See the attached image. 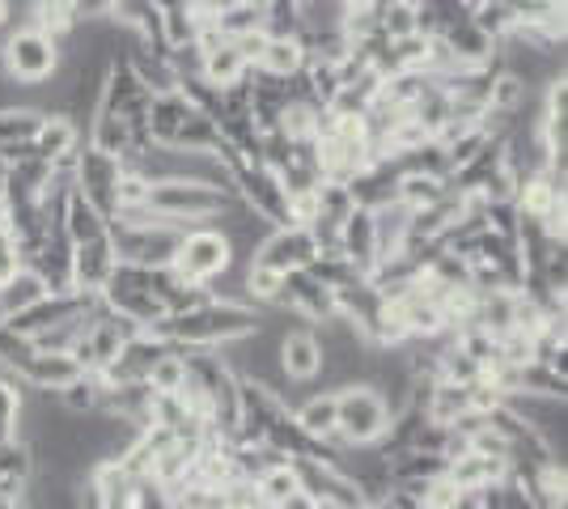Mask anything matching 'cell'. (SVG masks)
Segmentation results:
<instances>
[{"mask_svg":"<svg viewBox=\"0 0 568 509\" xmlns=\"http://www.w3.org/2000/svg\"><path fill=\"white\" fill-rule=\"evenodd\" d=\"M339 255H344L361 276H369V272L378 267V238H374V213H369V208L356 204L353 213L344 217V225H339Z\"/></svg>","mask_w":568,"mask_h":509,"instance_id":"12","label":"cell"},{"mask_svg":"<svg viewBox=\"0 0 568 509\" xmlns=\"http://www.w3.org/2000/svg\"><path fill=\"white\" fill-rule=\"evenodd\" d=\"M209 26H213L221 39L255 34V30H263V4L260 0H237V4H230V9L209 13Z\"/></svg>","mask_w":568,"mask_h":509,"instance_id":"22","label":"cell"},{"mask_svg":"<svg viewBox=\"0 0 568 509\" xmlns=\"http://www.w3.org/2000/svg\"><path fill=\"white\" fill-rule=\"evenodd\" d=\"M77 22H81V0H30V22L26 26L48 30L60 43L77 30Z\"/></svg>","mask_w":568,"mask_h":509,"instance_id":"21","label":"cell"},{"mask_svg":"<svg viewBox=\"0 0 568 509\" xmlns=\"http://www.w3.org/2000/svg\"><path fill=\"white\" fill-rule=\"evenodd\" d=\"M0 509H22V497H13V492L0 488Z\"/></svg>","mask_w":568,"mask_h":509,"instance_id":"39","label":"cell"},{"mask_svg":"<svg viewBox=\"0 0 568 509\" xmlns=\"http://www.w3.org/2000/svg\"><path fill=\"white\" fill-rule=\"evenodd\" d=\"M297 30H302V0H263L267 39H297Z\"/></svg>","mask_w":568,"mask_h":509,"instance_id":"29","label":"cell"},{"mask_svg":"<svg viewBox=\"0 0 568 509\" xmlns=\"http://www.w3.org/2000/svg\"><path fill=\"white\" fill-rule=\"evenodd\" d=\"M60 60H64L60 39H51L48 30H39V26H13L0 39V73L9 77L13 85H30V90L48 85L55 69H60Z\"/></svg>","mask_w":568,"mask_h":509,"instance_id":"3","label":"cell"},{"mask_svg":"<svg viewBox=\"0 0 568 509\" xmlns=\"http://www.w3.org/2000/svg\"><path fill=\"white\" fill-rule=\"evenodd\" d=\"M43 293H48L43 276H39L34 267H18V272L0 285V311H4V318L18 315V311H26V306H34Z\"/></svg>","mask_w":568,"mask_h":509,"instance_id":"23","label":"cell"},{"mask_svg":"<svg viewBox=\"0 0 568 509\" xmlns=\"http://www.w3.org/2000/svg\"><path fill=\"white\" fill-rule=\"evenodd\" d=\"M471 22L493 39V43H500L514 26H518V9L509 4V0H479L471 9Z\"/></svg>","mask_w":568,"mask_h":509,"instance_id":"30","label":"cell"},{"mask_svg":"<svg viewBox=\"0 0 568 509\" xmlns=\"http://www.w3.org/2000/svg\"><path fill=\"white\" fill-rule=\"evenodd\" d=\"M85 145L102 149V153H111V157H128L132 153V123L123 120L119 111H106V106H94V115H90V141Z\"/></svg>","mask_w":568,"mask_h":509,"instance_id":"17","label":"cell"},{"mask_svg":"<svg viewBox=\"0 0 568 509\" xmlns=\"http://www.w3.org/2000/svg\"><path fill=\"white\" fill-rule=\"evenodd\" d=\"M390 404L382 399L378 387L369 383H348V387L335 390V429L344 434L348 446H369L386 434L390 425Z\"/></svg>","mask_w":568,"mask_h":509,"instance_id":"5","label":"cell"},{"mask_svg":"<svg viewBox=\"0 0 568 509\" xmlns=\"http://www.w3.org/2000/svg\"><path fill=\"white\" fill-rule=\"evenodd\" d=\"M183 378H187V357H183V348H179V344H170L166 353L149 365V374H144V383H149L153 395H170V390H179L183 387Z\"/></svg>","mask_w":568,"mask_h":509,"instance_id":"27","label":"cell"},{"mask_svg":"<svg viewBox=\"0 0 568 509\" xmlns=\"http://www.w3.org/2000/svg\"><path fill=\"white\" fill-rule=\"evenodd\" d=\"M450 192V179H433V174H399V187H395V200H403L412 213L416 208H428V204H437L442 195Z\"/></svg>","mask_w":568,"mask_h":509,"instance_id":"26","label":"cell"},{"mask_svg":"<svg viewBox=\"0 0 568 509\" xmlns=\"http://www.w3.org/2000/svg\"><path fill=\"white\" fill-rule=\"evenodd\" d=\"M276 509H314V497H310V492H302V488H297V492H288V497H284L281 506Z\"/></svg>","mask_w":568,"mask_h":509,"instance_id":"38","label":"cell"},{"mask_svg":"<svg viewBox=\"0 0 568 509\" xmlns=\"http://www.w3.org/2000/svg\"><path fill=\"white\" fill-rule=\"evenodd\" d=\"M260 315H263L260 306L209 297L204 306H195L187 315H174L170 344H179V348H216V344L251 336L260 327Z\"/></svg>","mask_w":568,"mask_h":509,"instance_id":"1","label":"cell"},{"mask_svg":"<svg viewBox=\"0 0 568 509\" xmlns=\"http://www.w3.org/2000/svg\"><path fill=\"white\" fill-rule=\"evenodd\" d=\"M314 509H339L335 501H314Z\"/></svg>","mask_w":568,"mask_h":509,"instance_id":"40","label":"cell"},{"mask_svg":"<svg viewBox=\"0 0 568 509\" xmlns=\"http://www.w3.org/2000/svg\"><path fill=\"white\" fill-rule=\"evenodd\" d=\"M234 264V246L225 238V230L204 221V225H187L179 251L170 259V272L183 281V285H213L225 267Z\"/></svg>","mask_w":568,"mask_h":509,"instance_id":"4","label":"cell"},{"mask_svg":"<svg viewBox=\"0 0 568 509\" xmlns=\"http://www.w3.org/2000/svg\"><path fill=\"white\" fill-rule=\"evenodd\" d=\"M293 420L306 429L310 437H327L335 429V390H318L306 404L293 408Z\"/></svg>","mask_w":568,"mask_h":509,"instance_id":"28","label":"cell"},{"mask_svg":"<svg viewBox=\"0 0 568 509\" xmlns=\"http://www.w3.org/2000/svg\"><path fill=\"white\" fill-rule=\"evenodd\" d=\"M119 267V255L111 238H90V243L72 246V293H85V297H98V293L111 285Z\"/></svg>","mask_w":568,"mask_h":509,"instance_id":"9","label":"cell"},{"mask_svg":"<svg viewBox=\"0 0 568 509\" xmlns=\"http://www.w3.org/2000/svg\"><path fill=\"white\" fill-rule=\"evenodd\" d=\"M43 123L39 106H0V145H13V141H34Z\"/></svg>","mask_w":568,"mask_h":509,"instance_id":"31","label":"cell"},{"mask_svg":"<svg viewBox=\"0 0 568 509\" xmlns=\"http://www.w3.org/2000/svg\"><path fill=\"white\" fill-rule=\"evenodd\" d=\"M467 492L454 485L450 476H433L425 488H420V497H416V506L420 509H454L458 501H463Z\"/></svg>","mask_w":568,"mask_h":509,"instance_id":"34","label":"cell"},{"mask_svg":"<svg viewBox=\"0 0 568 509\" xmlns=\"http://www.w3.org/2000/svg\"><path fill=\"white\" fill-rule=\"evenodd\" d=\"M132 509H174V492L166 485H158L153 476H136V485H132Z\"/></svg>","mask_w":568,"mask_h":509,"instance_id":"35","label":"cell"},{"mask_svg":"<svg viewBox=\"0 0 568 509\" xmlns=\"http://www.w3.org/2000/svg\"><path fill=\"white\" fill-rule=\"evenodd\" d=\"M242 289H246V302H251V306L267 311V306H276V302H281L284 272L260 264V259H246V272H242Z\"/></svg>","mask_w":568,"mask_h":509,"instance_id":"24","label":"cell"},{"mask_svg":"<svg viewBox=\"0 0 568 509\" xmlns=\"http://www.w3.org/2000/svg\"><path fill=\"white\" fill-rule=\"evenodd\" d=\"M276 362H281L284 383H318L323 369V344L314 336V327H293L276 339Z\"/></svg>","mask_w":568,"mask_h":509,"instance_id":"10","label":"cell"},{"mask_svg":"<svg viewBox=\"0 0 568 509\" xmlns=\"http://www.w3.org/2000/svg\"><path fill=\"white\" fill-rule=\"evenodd\" d=\"M30 145H34V157H43V162L72 157L81 149V123L72 120V115H64V111H51V115H43Z\"/></svg>","mask_w":568,"mask_h":509,"instance_id":"14","label":"cell"},{"mask_svg":"<svg viewBox=\"0 0 568 509\" xmlns=\"http://www.w3.org/2000/svg\"><path fill=\"white\" fill-rule=\"evenodd\" d=\"M191 111H195V106H191L179 90H170V94H153V106H149V141H153V145H170V141H174V132L183 128V120H187Z\"/></svg>","mask_w":568,"mask_h":509,"instance_id":"18","label":"cell"},{"mask_svg":"<svg viewBox=\"0 0 568 509\" xmlns=\"http://www.w3.org/2000/svg\"><path fill=\"white\" fill-rule=\"evenodd\" d=\"M255 488H260L263 506H281L288 492H297V471H293V462H276V467H267L260 480H255Z\"/></svg>","mask_w":568,"mask_h":509,"instance_id":"32","label":"cell"},{"mask_svg":"<svg viewBox=\"0 0 568 509\" xmlns=\"http://www.w3.org/2000/svg\"><path fill=\"white\" fill-rule=\"evenodd\" d=\"M119 179H123V162L102 153L94 145H81L72 157V187L94 204L102 217L111 221L119 208Z\"/></svg>","mask_w":568,"mask_h":509,"instance_id":"7","label":"cell"},{"mask_svg":"<svg viewBox=\"0 0 568 509\" xmlns=\"http://www.w3.org/2000/svg\"><path fill=\"white\" fill-rule=\"evenodd\" d=\"M170 149H187V153H216V149H221V128H216L204 111H191L187 120H183V128L174 132Z\"/></svg>","mask_w":568,"mask_h":509,"instance_id":"25","label":"cell"},{"mask_svg":"<svg viewBox=\"0 0 568 509\" xmlns=\"http://www.w3.org/2000/svg\"><path fill=\"white\" fill-rule=\"evenodd\" d=\"M144 195H149V179L123 170V179H119V208H123V204H144Z\"/></svg>","mask_w":568,"mask_h":509,"instance_id":"37","label":"cell"},{"mask_svg":"<svg viewBox=\"0 0 568 509\" xmlns=\"http://www.w3.org/2000/svg\"><path fill=\"white\" fill-rule=\"evenodd\" d=\"M446 476H450L463 492H484V488L500 485V480L509 476V459H493V455H475V450H467L463 459L446 462Z\"/></svg>","mask_w":568,"mask_h":509,"instance_id":"15","label":"cell"},{"mask_svg":"<svg viewBox=\"0 0 568 509\" xmlns=\"http://www.w3.org/2000/svg\"><path fill=\"white\" fill-rule=\"evenodd\" d=\"M106 225H111V221L102 217L94 204H90L85 195L72 187L69 204H64V221H60L64 238H69L72 246H77V243H90V238H102V234H106Z\"/></svg>","mask_w":568,"mask_h":509,"instance_id":"20","label":"cell"},{"mask_svg":"<svg viewBox=\"0 0 568 509\" xmlns=\"http://www.w3.org/2000/svg\"><path fill=\"white\" fill-rule=\"evenodd\" d=\"M437 39L450 48V55L458 60V69H488V64H497V43H493L471 18L450 26V30H442Z\"/></svg>","mask_w":568,"mask_h":509,"instance_id":"13","label":"cell"},{"mask_svg":"<svg viewBox=\"0 0 568 509\" xmlns=\"http://www.w3.org/2000/svg\"><path fill=\"white\" fill-rule=\"evenodd\" d=\"M18 408H22V387L13 374L0 378V446L18 437Z\"/></svg>","mask_w":568,"mask_h":509,"instance_id":"33","label":"cell"},{"mask_svg":"<svg viewBox=\"0 0 568 509\" xmlns=\"http://www.w3.org/2000/svg\"><path fill=\"white\" fill-rule=\"evenodd\" d=\"M374 213V238H378V259H390V255H403V243H407V221H412V208L403 200H386Z\"/></svg>","mask_w":568,"mask_h":509,"instance_id":"16","label":"cell"},{"mask_svg":"<svg viewBox=\"0 0 568 509\" xmlns=\"http://www.w3.org/2000/svg\"><path fill=\"white\" fill-rule=\"evenodd\" d=\"M85 369L77 365L72 353H30L18 369H13V378L22 383V387H34V390H64L72 378H81Z\"/></svg>","mask_w":568,"mask_h":509,"instance_id":"11","label":"cell"},{"mask_svg":"<svg viewBox=\"0 0 568 509\" xmlns=\"http://www.w3.org/2000/svg\"><path fill=\"white\" fill-rule=\"evenodd\" d=\"M30 353H34V348H30V339L18 336L13 327H4V323H0V365L13 374V369H18V365L30 357Z\"/></svg>","mask_w":568,"mask_h":509,"instance_id":"36","label":"cell"},{"mask_svg":"<svg viewBox=\"0 0 568 509\" xmlns=\"http://www.w3.org/2000/svg\"><path fill=\"white\" fill-rule=\"evenodd\" d=\"M234 192L213 187V183H200V179H162V183H149L144 204L158 213V217L174 221V225H204L216 221L221 213L234 208Z\"/></svg>","mask_w":568,"mask_h":509,"instance_id":"2","label":"cell"},{"mask_svg":"<svg viewBox=\"0 0 568 509\" xmlns=\"http://www.w3.org/2000/svg\"><path fill=\"white\" fill-rule=\"evenodd\" d=\"M251 69L288 81V77H297L302 69H306V48H302L297 39H263V51L255 55Z\"/></svg>","mask_w":568,"mask_h":509,"instance_id":"19","label":"cell"},{"mask_svg":"<svg viewBox=\"0 0 568 509\" xmlns=\"http://www.w3.org/2000/svg\"><path fill=\"white\" fill-rule=\"evenodd\" d=\"M106 238L115 246L119 264L166 267L174 259V251H179L183 225H174V221H158V225H123V221H111L106 225Z\"/></svg>","mask_w":568,"mask_h":509,"instance_id":"6","label":"cell"},{"mask_svg":"<svg viewBox=\"0 0 568 509\" xmlns=\"http://www.w3.org/2000/svg\"><path fill=\"white\" fill-rule=\"evenodd\" d=\"M314 255H318V251H314V238H310L306 225H272V230L263 234V243L255 246L251 259L276 267V272H297V267H306Z\"/></svg>","mask_w":568,"mask_h":509,"instance_id":"8","label":"cell"}]
</instances>
